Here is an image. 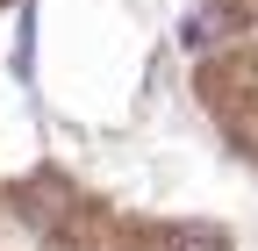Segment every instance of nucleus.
Returning <instances> with one entry per match:
<instances>
[{
  "label": "nucleus",
  "instance_id": "obj_1",
  "mask_svg": "<svg viewBox=\"0 0 258 251\" xmlns=\"http://www.w3.org/2000/svg\"><path fill=\"white\" fill-rule=\"evenodd\" d=\"M215 29H222V8H201V15L179 29V43H186V50H208V43H215Z\"/></svg>",
  "mask_w": 258,
  "mask_h": 251
},
{
  "label": "nucleus",
  "instance_id": "obj_2",
  "mask_svg": "<svg viewBox=\"0 0 258 251\" xmlns=\"http://www.w3.org/2000/svg\"><path fill=\"white\" fill-rule=\"evenodd\" d=\"M172 251H222V237L215 230H186V237H172Z\"/></svg>",
  "mask_w": 258,
  "mask_h": 251
}]
</instances>
